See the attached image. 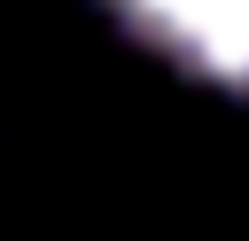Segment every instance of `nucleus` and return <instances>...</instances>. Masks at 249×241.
<instances>
[{"instance_id":"f257e3e1","label":"nucleus","mask_w":249,"mask_h":241,"mask_svg":"<svg viewBox=\"0 0 249 241\" xmlns=\"http://www.w3.org/2000/svg\"><path fill=\"white\" fill-rule=\"evenodd\" d=\"M109 16L187 78L249 93V0H109Z\"/></svg>"}]
</instances>
